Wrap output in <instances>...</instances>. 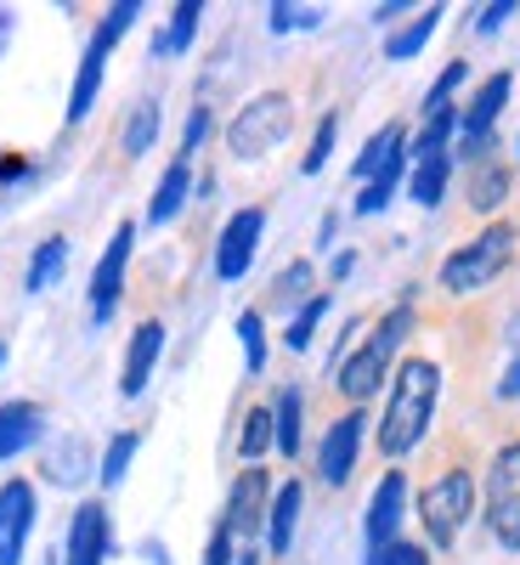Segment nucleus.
<instances>
[{
    "mask_svg": "<svg viewBox=\"0 0 520 565\" xmlns=\"http://www.w3.org/2000/svg\"><path fill=\"white\" fill-rule=\"evenodd\" d=\"M436 391H442V367L424 362V356H407L402 373H396V391H391V407L380 418V452L385 458H402L424 441L431 430V413H436Z\"/></svg>",
    "mask_w": 520,
    "mask_h": 565,
    "instance_id": "1",
    "label": "nucleus"
},
{
    "mask_svg": "<svg viewBox=\"0 0 520 565\" xmlns=\"http://www.w3.org/2000/svg\"><path fill=\"white\" fill-rule=\"evenodd\" d=\"M469 514H476V481H469V469H447V476L431 481L424 498H418V521H424V532H431L436 548L458 543V532L469 526Z\"/></svg>",
    "mask_w": 520,
    "mask_h": 565,
    "instance_id": "2",
    "label": "nucleus"
},
{
    "mask_svg": "<svg viewBox=\"0 0 520 565\" xmlns=\"http://www.w3.org/2000/svg\"><path fill=\"white\" fill-rule=\"evenodd\" d=\"M289 130H295V103L283 97V90H266V97L244 103L238 119L226 125V148L238 153V159H261V153H272Z\"/></svg>",
    "mask_w": 520,
    "mask_h": 565,
    "instance_id": "3",
    "label": "nucleus"
},
{
    "mask_svg": "<svg viewBox=\"0 0 520 565\" xmlns=\"http://www.w3.org/2000/svg\"><path fill=\"white\" fill-rule=\"evenodd\" d=\"M407 328H413V311H407V306H396V311L380 322V334H373L357 356H346V362H340V391H346L351 402H368L373 391H380V380H385V367H391L396 345L407 340Z\"/></svg>",
    "mask_w": 520,
    "mask_h": 565,
    "instance_id": "4",
    "label": "nucleus"
},
{
    "mask_svg": "<svg viewBox=\"0 0 520 565\" xmlns=\"http://www.w3.org/2000/svg\"><path fill=\"white\" fill-rule=\"evenodd\" d=\"M509 255H514V226L498 221V226L481 232L476 244H464L458 255H447V266H442V289H453V295L487 289V282L509 266Z\"/></svg>",
    "mask_w": 520,
    "mask_h": 565,
    "instance_id": "5",
    "label": "nucleus"
},
{
    "mask_svg": "<svg viewBox=\"0 0 520 565\" xmlns=\"http://www.w3.org/2000/svg\"><path fill=\"white\" fill-rule=\"evenodd\" d=\"M487 526L503 548H520V441H509L492 458L487 476Z\"/></svg>",
    "mask_w": 520,
    "mask_h": 565,
    "instance_id": "6",
    "label": "nucleus"
},
{
    "mask_svg": "<svg viewBox=\"0 0 520 565\" xmlns=\"http://www.w3.org/2000/svg\"><path fill=\"white\" fill-rule=\"evenodd\" d=\"M362 424H368V413H346V418L328 424L322 452H317V469H322V481H328V487H346V481H351L357 447H362Z\"/></svg>",
    "mask_w": 520,
    "mask_h": 565,
    "instance_id": "7",
    "label": "nucleus"
},
{
    "mask_svg": "<svg viewBox=\"0 0 520 565\" xmlns=\"http://www.w3.org/2000/svg\"><path fill=\"white\" fill-rule=\"evenodd\" d=\"M34 526V487L7 481L0 487V565H23V537Z\"/></svg>",
    "mask_w": 520,
    "mask_h": 565,
    "instance_id": "8",
    "label": "nucleus"
},
{
    "mask_svg": "<svg viewBox=\"0 0 520 565\" xmlns=\"http://www.w3.org/2000/svg\"><path fill=\"white\" fill-rule=\"evenodd\" d=\"M261 226H266V215H261V210H238V215L226 221L221 249H215V271H221V277H244V271H250L255 244H261Z\"/></svg>",
    "mask_w": 520,
    "mask_h": 565,
    "instance_id": "9",
    "label": "nucleus"
},
{
    "mask_svg": "<svg viewBox=\"0 0 520 565\" xmlns=\"http://www.w3.org/2000/svg\"><path fill=\"white\" fill-rule=\"evenodd\" d=\"M130 244H136V226L125 221V226L114 232L108 255L97 260V277H91V311H97V317H114V306H119V282H125V260H130Z\"/></svg>",
    "mask_w": 520,
    "mask_h": 565,
    "instance_id": "10",
    "label": "nucleus"
},
{
    "mask_svg": "<svg viewBox=\"0 0 520 565\" xmlns=\"http://www.w3.org/2000/svg\"><path fill=\"white\" fill-rule=\"evenodd\" d=\"M402 503H407V481H402V469H391V476L380 481V492H373V503H368V554L385 548V543H396Z\"/></svg>",
    "mask_w": 520,
    "mask_h": 565,
    "instance_id": "11",
    "label": "nucleus"
},
{
    "mask_svg": "<svg viewBox=\"0 0 520 565\" xmlns=\"http://www.w3.org/2000/svg\"><path fill=\"white\" fill-rule=\"evenodd\" d=\"M108 559V509L79 503L68 526V565H103Z\"/></svg>",
    "mask_w": 520,
    "mask_h": 565,
    "instance_id": "12",
    "label": "nucleus"
},
{
    "mask_svg": "<svg viewBox=\"0 0 520 565\" xmlns=\"http://www.w3.org/2000/svg\"><path fill=\"white\" fill-rule=\"evenodd\" d=\"M261 521H266V469H244L226 498V532L250 537V532H261Z\"/></svg>",
    "mask_w": 520,
    "mask_h": 565,
    "instance_id": "13",
    "label": "nucleus"
},
{
    "mask_svg": "<svg viewBox=\"0 0 520 565\" xmlns=\"http://www.w3.org/2000/svg\"><path fill=\"white\" fill-rule=\"evenodd\" d=\"M159 351H165V322H141L136 340H130V351H125V380H119L125 396H141V391H148Z\"/></svg>",
    "mask_w": 520,
    "mask_h": 565,
    "instance_id": "14",
    "label": "nucleus"
},
{
    "mask_svg": "<svg viewBox=\"0 0 520 565\" xmlns=\"http://www.w3.org/2000/svg\"><path fill=\"white\" fill-rule=\"evenodd\" d=\"M45 436V413L34 402H7L0 407V458H18Z\"/></svg>",
    "mask_w": 520,
    "mask_h": 565,
    "instance_id": "15",
    "label": "nucleus"
},
{
    "mask_svg": "<svg viewBox=\"0 0 520 565\" xmlns=\"http://www.w3.org/2000/svg\"><path fill=\"white\" fill-rule=\"evenodd\" d=\"M108 52H114V45H108L103 34L91 40V52H85V63H79V79H74V97H68V119H74V125L91 114V103H97V85H103V63H108Z\"/></svg>",
    "mask_w": 520,
    "mask_h": 565,
    "instance_id": "16",
    "label": "nucleus"
},
{
    "mask_svg": "<svg viewBox=\"0 0 520 565\" xmlns=\"http://www.w3.org/2000/svg\"><path fill=\"white\" fill-rule=\"evenodd\" d=\"M503 199H509V170L498 159H481L476 170H469V204H476L481 215H492Z\"/></svg>",
    "mask_w": 520,
    "mask_h": 565,
    "instance_id": "17",
    "label": "nucleus"
},
{
    "mask_svg": "<svg viewBox=\"0 0 520 565\" xmlns=\"http://www.w3.org/2000/svg\"><path fill=\"white\" fill-rule=\"evenodd\" d=\"M187 186H193V170H187V159H176V164L165 170V181H159L153 204H148V221H153V226H165V221L187 204Z\"/></svg>",
    "mask_w": 520,
    "mask_h": 565,
    "instance_id": "18",
    "label": "nucleus"
},
{
    "mask_svg": "<svg viewBox=\"0 0 520 565\" xmlns=\"http://www.w3.org/2000/svg\"><path fill=\"white\" fill-rule=\"evenodd\" d=\"M295 514H300V481L277 487V498H272V509H266V526H272V554H289Z\"/></svg>",
    "mask_w": 520,
    "mask_h": 565,
    "instance_id": "19",
    "label": "nucleus"
},
{
    "mask_svg": "<svg viewBox=\"0 0 520 565\" xmlns=\"http://www.w3.org/2000/svg\"><path fill=\"white\" fill-rule=\"evenodd\" d=\"M45 469H52L57 487H79L85 469H91V441H85V436H63V447L45 458Z\"/></svg>",
    "mask_w": 520,
    "mask_h": 565,
    "instance_id": "20",
    "label": "nucleus"
},
{
    "mask_svg": "<svg viewBox=\"0 0 520 565\" xmlns=\"http://www.w3.org/2000/svg\"><path fill=\"white\" fill-rule=\"evenodd\" d=\"M442 18H447L442 7H424V12H418V18H413V23L402 29V34H391V40H385V57H391V63H402V57L424 52V40L436 34V23H442Z\"/></svg>",
    "mask_w": 520,
    "mask_h": 565,
    "instance_id": "21",
    "label": "nucleus"
},
{
    "mask_svg": "<svg viewBox=\"0 0 520 565\" xmlns=\"http://www.w3.org/2000/svg\"><path fill=\"white\" fill-rule=\"evenodd\" d=\"M391 159H402V125H385V130L373 136L362 153H357V175H362V181H373V175H380Z\"/></svg>",
    "mask_w": 520,
    "mask_h": 565,
    "instance_id": "22",
    "label": "nucleus"
},
{
    "mask_svg": "<svg viewBox=\"0 0 520 565\" xmlns=\"http://www.w3.org/2000/svg\"><path fill=\"white\" fill-rule=\"evenodd\" d=\"M272 441L277 452H300V391H283L277 396V418H272Z\"/></svg>",
    "mask_w": 520,
    "mask_h": 565,
    "instance_id": "23",
    "label": "nucleus"
},
{
    "mask_svg": "<svg viewBox=\"0 0 520 565\" xmlns=\"http://www.w3.org/2000/svg\"><path fill=\"white\" fill-rule=\"evenodd\" d=\"M63 260H68V238H45V244L34 249V260H29V289H34V295L52 289L57 271H63Z\"/></svg>",
    "mask_w": 520,
    "mask_h": 565,
    "instance_id": "24",
    "label": "nucleus"
},
{
    "mask_svg": "<svg viewBox=\"0 0 520 565\" xmlns=\"http://www.w3.org/2000/svg\"><path fill=\"white\" fill-rule=\"evenodd\" d=\"M306 300H311V260L283 266L272 282V306H306Z\"/></svg>",
    "mask_w": 520,
    "mask_h": 565,
    "instance_id": "25",
    "label": "nucleus"
},
{
    "mask_svg": "<svg viewBox=\"0 0 520 565\" xmlns=\"http://www.w3.org/2000/svg\"><path fill=\"white\" fill-rule=\"evenodd\" d=\"M402 164H407V153L402 159H391L380 175H373L368 186H362V199H357V215H380L385 204H391V193H396V181H402Z\"/></svg>",
    "mask_w": 520,
    "mask_h": 565,
    "instance_id": "26",
    "label": "nucleus"
},
{
    "mask_svg": "<svg viewBox=\"0 0 520 565\" xmlns=\"http://www.w3.org/2000/svg\"><path fill=\"white\" fill-rule=\"evenodd\" d=\"M199 18H204L199 0H187V7H176V12H170V34L153 45V52H187V45H193V34H199Z\"/></svg>",
    "mask_w": 520,
    "mask_h": 565,
    "instance_id": "27",
    "label": "nucleus"
},
{
    "mask_svg": "<svg viewBox=\"0 0 520 565\" xmlns=\"http://www.w3.org/2000/svg\"><path fill=\"white\" fill-rule=\"evenodd\" d=\"M153 136H159V108H153V103H141V108L130 114V125H125V153L141 159V153L153 148Z\"/></svg>",
    "mask_w": 520,
    "mask_h": 565,
    "instance_id": "28",
    "label": "nucleus"
},
{
    "mask_svg": "<svg viewBox=\"0 0 520 565\" xmlns=\"http://www.w3.org/2000/svg\"><path fill=\"white\" fill-rule=\"evenodd\" d=\"M136 447H141V436H130V430L108 441V452H103V469H97V476H103L108 487H119V481H125V469H130V458H136Z\"/></svg>",
    "mask_w": 520,
    "mask_h": 565,
    "instance_id": "29",
    "label": "nucleus"
},
{
    "mask_svg": "<svg viewBox=\"0 0 520 565\" xmlns=\"http://www.w3.org/2000/svg\"><path fill=\"white\" fill-rule=\"evenodd\" d=\"M322 311H328V295H311V300L295 311V322H289V351H306V345H311V334H317Z\"/></svg>",
    "mask_w": 520,
    "mask_h": 565,
    "instance_id": "30",
    "label": "nucleus"
},
{
    "mask_svg": "<svg viewBox=\"0 0 520 565\" xmlns=\"http://www.w3.org/2000/svg\"><path fill=\"white\" fill-rule=\"evenodd\" d=\"M238 334H244V362H250V373H261V367H266V328H261V311H244V317H238Z\"/></svg>",
    "mask_w": 520,
    "mask_h": 565,
    "instance_id": "31",
    "label": "nucleus"
},
{
    "mask_svg": "<svg viewBox=\"0 0 520 565\" xmlns=\"http://www.w3.org/2000/svg\"><path fill=\"white\" fill-rule=\"evenodd\" d=\"M266 447H272V413H266V407H255V413L244 418V436H238V452H244V458H261Z\"/></svg>",
    "mask_w": 520,
    "mask_h": 565,
    "instance_id": "32",
    "label": "nucleus"
},
{
    "mask_svg": "<svg viewBox=\"0 0 520 565\" xmlns=\"http://www.w3.org/2000/svg\"><path fill=\"white\" fill-rule=\"evenodd\" d=\"M335 136H340V119L328 114V119L317 125V136H311V153H306V164H300L306 175H317V170L328 164V153H335Z\"/></svg>",
    "mask_w": 520,
    "mask_h": 565,
    "instance_id": "33",
    "label": "nucleus"
},
{
    "mask_svg": "<svg viewBox=\"0 0 520 565\" xmlns=\"http://www.w3.org/2000/svg\"><path fill=\"white\" fill-rule=\"evenodd\" d=\"M458 85H464V63H447V74L431 85V97H424V114H431V119H436V114H447V97H453Z\"/></svg>",
    "mask_w": 520,
    "mask_h": 565,
    "instance_id": "34",
    "label": "nucleus"
},
{
    "mask_svg": "<svg viewBox=\"0 0 520 565\" xmlns=\"http://www.w3.org/2000/svg\"><path fill=\"white\" fill-rule=\"evenodd\" d=\"M266 18H272V29H277V34H289V29H317V23H322V12H317V7H272Z\"/></svg>",
    "mask_w": 520,
    "mask_h": 565,
    "instance_id": "35",
    "label": "nucleus"
},
{
    "mask_svg": "<svg viewBox=\"0 0 520 565\" xmlns=\"http://www.w3.org/2000/svg\"><path fill=\"white\" fill-rule=\"evenodd\" d=\"M368 565H431V559H424L418 543H402V537H396V543H385V548H373Z\"/></svg>",
    "mask_w": 520,
    "mask_h": 565,
    "instance_id": "36",
    "label": "nucleus"
},
{
    "mask_svg": "<svg viewBox=\"0 0 520 565\" xmlns=\"http://www.w3.org/2000/svg\"><path fill=\"white\" fill-rule=\"evenodd\" d=\"M204 565H238V559H232V532H226V526L210 537V554H204Z\"/></svg>",
    "mask_w": 520,
    "mask_h": 565,
    "instance_id": "37",
    "label": "nucleus"
},
{
    "mask_svg": "<svg viewBox=\"0 0 520 565\" xmlns=\"http://www.w3.org/2000/svg\"><path fill=\"white\" fill-rule=\"evenodd\" d=\"M204 130H210V114H204V108H193V119H187V136H181V153H193L199 141H204Z\"/></svg>",
    "mask_w": 520,
    "mask_h": 565,
    "instance_id": "38",
    "label": "nucleus"
},
{
    "mask_svg": "<svg viewBox=\"0 0 520 565\" xmlns=\"http://www.w3.org/2000/svg\"><path fill=\"white\" fill-rule=\"evenodd\" d=\"M503 18H514V7H509V0H503V7H487L476 29H481V34H492V29H503Z\"/></svg>",
    "mask_w": 520,
    "mask_h": 565,
    "instance_id": "39",
    "label": "nucleus"
},
{
    "mask_svg": "<svg viewBox=\"0 0 520 565\" xmlns=\"http://www.w3.org/2000/svg\"><path fill=\"white\" fill-rule=\"evenodd\" d=\"M498 396H520V362L503 373V385H498Z\"/></svg>",
    "mask_w": 520,
    "mask_h": 565,
    "instance_id": "40",
    "label": "nucleus"
},
{
    "mask_svg": "<svg viewBox=\"0 0 520 565\" xmlns=\"http://www.w3.org/2000/svg\"><path fill=\"white\" fill-rule=\"evenodd\" d=\"M0 40H7V12H0Z\"/></svg>",
    "mask_w": 520,
    "mask_h": 565,
    "instance_id": "41",
    "label": "nucleus"
},
{
    "mask_svg": "<svg viewBox=\"0 0 520 565\" xmlns=\"http://www.w3.org/2000/svg\"><path fill=\"white\" fill-rule=\"evenodd\" d=\"M0 362H7V345H0Z\"/></svg>",
    "mask_w": 520,
    "mask_h": 565,
    "instance_id": "42",
    "label": "nucleus"
},
{
    "mask_svg": "<svg viewBox=\"0 0 520 565\" xmlns=\"http://www.w3.org/2000/svg\"><path fill=\"white\" fill-rule=\"evenodd\" d=\"M244 565H255V559H250V554H244Z\"/></svg>",
    "mask_w": 520,
    "mask_h": 565,
    "instance_id": "43",
    "label": "nucleus"
}]
</instances>
